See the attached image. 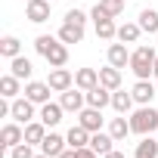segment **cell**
<instances>
[{
	"instance_id": "26",
	"label": "cell",
	"mask_w": 158,
	"mask_h": 158,
	"mask_svg": "<svg viewBox=\"0 0 158 158\" xmlns=\"http://www.w3.org/2000/svg\"><path fill=\"white\" fill-rule=\"evenodd\" d=\"M59 40H62V44H81V40H84V28L65 22V25L59 28Z\"/></svg>"
},
{
	"instance_id": "2",
	"label": "cell",
	"mask_w": 158,
	"mask_h": 158,
	"mask_svg": "<svg viewBox=\"0 0 158 158\" xmlns=\"http://www.w3.org/2000/svg\"><path fill=\"white\" fill-rule=\"evenodd\" d=\"M155 50L152 47H136L133 53H130V68H133V74L139 77V81H149V74L155 71Z\"/></svg>"
},
{
	"instance_id": "32",
	"label": "cell",
	"mask_w": 158,
	"mask_h": 158,
	"mask_svg": "<svg viewBox=\"0 0 158 158\" xmlns=\"http://www.w3.org/2000/svg\"><path fill=\"white\" fill-rule=\"evenodd\" d=\"M10 158H34L31 143H19V146H13V149H10Z\"/></svg>"
},
{
	"instance_id": "33",
	"label": "cell",
	"mask_w": 158,
	"mask_h": 158,
	"mask_svg": "<svg viewBox=\"0 0 158 158\" xmlns=\"http://www.w3.org/2000/svg\"><path fill=\"white\" fill-rule=\"evenodd\" d=\"M65 22H68V25H81V28H84L87 13H84V10H68V13H65Z\"/></svg>"
},
{
	"instance_id": "24",
	"label": "cell",
	"mask_w": 158,
	"mask_h": 158,
	"mask_svg": "<svg viewBox=\"0 0 158 158\" xmlns=\"http://www.w3.org/2000/svg\"><path fill=\"white\" fill-rule=\"evenodd\" d=\"M99 84L109 87V90H118V87H121V68H115V65L99 68Z\"/></svg>"
},
{
	"instance_id": "18",
	"label": "cell",
	"mask_w": 158,
	"mask_h": 158,
	"mask_svg": "<svg viewBox=\"0 0 158 158\" xmlns=\"http://www.w3.org/2000/svg\"><path fill=\"white\" fill-rule=\"evenodd\" d=\"M31 71H34L31 59H25V56H16V59H10V74H16L19 81H28V77H31Z\"/></svg>"
},
{
	"instance_id": "29",
	"label": "cell",
	"mask_w": 158,
	"mask_h": 158,
	"mask_svg": "<svg viewBox=\"0 0 158 158\" xmlns=\"http://www.w3.org/2000/svg\"><path fill=\"white\" fill-rule=\"evenodd\" d=\"M0 53H3L6 59H16V56H22V44H19V37L6 34L3 40H0Z\"/></svg>"
},
{
	"instance_id": "21",
	"label": "cell",
	"mask_w": 158,
	"mask_h": 158,
	"mask_svg": "<svg viewBox=\"0 0 158 158\" xmlns=\"http://www.w3.org/2000/svg\"><path fill=\"white\" fill-rule=\"evenodd\" d=\"M112 109H115L118 115L130 112V109H133V93H124L121 87H118V90H112Z\"/></svg>"
},
{
	"instance_id": "12",
	"label": "cell",
	"mask_w": 158,
	"mask_h": 158,
	"mask_svg": "<svg viewBox=\"0 0 158 158\" xmlns=\"http://www.w3.org/2000/svg\"><path fill=\"white\" fill-rule=\"evenodd\" d=\"M0 139H3V146H6V149H13V146L25 143V130H22V124H19V121L3 124V130H0Z\"/></svg>"
},
{
	"instance_id": "20",
	"label": "cell",
	"mask_w": 158,
	"mask_h": 158,
	"mask_svg": "<svg viewBox=\"0 0 158 158\" xmlns=\"http://www.w3.org/2000/svg\"><path fill=\"white\" fill-rule=\"evenodd\" d=\"M109 65H115V68L130 65V53H127L124 44H112V47H109Z\"/></svg>"
},
{
	"instance_id": "10",
	"label": "cell",
	"mask_w": 158,
	"mask_h": 158,
	"mask_svg": "<svg viewBox=\"0 0 158 158\" xmlns=\"http://www.w3.org/2000/svg\"><path fill=\"white\" fill-rule=\"evenodd\" d=\"M65 146H68V139H65V136H59V133H47V136H44V143H40V152H44V155H50V158H59V155L65 152Z\"/></svg>"
},
{
	"instance_id": "27",
	"label": "cell",
	"mask_w": 158,
	"mask_h": 158,
	"mask_svg": "<svg viewBox=\"0 0 158 158\" xmlns=\"http://www.w3.org/2000/svg\"><path fill=\"white\" fill-rule=\"evenodd\" d=\"M139 34H143L139 22H136V25H133V22H124V25L118 28V40H121V44H136V40H139Z\"/></svg>"
},
{
	"instance_id": "16",
	"label": "cell",
	"mask_w": 158,
	"mask_h": 158,
	"mask_svg": "<svg viewBox=\"0 0 158 158\" xmlns=\"http://www.w3.org/2000/svg\"><path fill=\"white\" fill-rule=\"evenodd\" d=\"M112 143H115V136H112V133H102V130H96V133L90 136V149H93L99 158H102V155H109V152L115 149Z\"/></svg>"
},
{
	"instance_id": "31",
	"label": "cell",
	"mask_w": 158,
	"mask_h": 158,
	"mask_svg": "<svg viewBox=\"0 0 158 158\" xmlns=\"http://www.w3.org/2000/svg\"><path fill=\"white\" fill-rule=\"evenodd\" d=\"M99 6H102L109 16H121V13H124V0H99Z\"/></svg>"
},
{
	"instance_id": "15",
	"label": "cell",
	"mask_w": 158,
	"mask_h": 158,
	"mask_svg": "<svg viewBox=\"0 0 158 158\" xmlns=\"http://www.w3.org/2000/svg\"><path fill=\"white\" fill-rule=\"evenodd\" d=\"M62 102H44L40 106V121L47 124V127H56L59 121H62Z\"/></svg>"
},
{
	"instance_id": "36",
	"label": "cell",
	"mask_w": 158,
	"mask_h": 158,
	"mask_svg": "<svg viewBox=\"0 0 158 158\" xmlns=\"http://www.w3.org/2000/svg\"><path fill=\"white\" fill-rule=\"evenodd\" d=\"M102 158H124V152H118V149H112L109 155H102Z\"/></svg>"
},
{
	"instance_id": "3",
	"label": "cell",
	"mask_w": 158,
	"mask_h": 158,
	"mask_svg": "<svg viewBox=\"0 0 158 158\" xmlns=\"http://www.w3.org/2000/svg\"><path fill=\"white\" fill-rule=\"evenodd\" d=\"M130 127H133V133L149 136L152 130H158V112H155L152 106H139V109L130 115Z\"/></svg>"
},
{
	"instance_id": "25",
	"label": "cell",
	"mask_w": 158,
	"mask_h": 158,
	"mask_svg": "<svg viewBox=\"0 0 158 158\" xmlns=\"http://www.w3.org/2000/svg\"><path fill=\"white\" fill-rule=\"evenodd\" d=\"M44 136H47V124L44 121H28L25 124V143H44Z\"/></svg>"
},
{
	"instance_id": "34",
	"label": "cell",
	"mask_w": 158,
	"mask_h": 158,
	"mask_svg": "<svg viewBox=\"0 0 158 158\" xmlns=\"http://www.w3.org/2000/svg\"><path fill=\"white\" fill-rule=\"evenodd\" d=\"M77 158H99V155H96L90 146H84V149H77Z\"/></svg>"
},
{
	"instance_id": "4",
	"label": "cell",
	"mask_w": 158,
	"mask_h": 158,
	"mask_svg": "<svg viewBox=\"0 0 158 158\" xmlns=\"http://www.w3.org/2000/svg\"><path fill=\"white\" fill-rule=\"evenodd\" d=\"M90 19H93V25H96V34H99L102 40H112V37H118V28H115V16H109V13H106L99 3L93 6Z\"/></svg>"
},
{
	"instance_id": "17",
	"label": "cell",
	"mask_w": 158,
	"mask_h": 158,
	"mask_svg": "<svg viewBox=\"0 0 158 158\" xmlns=\"http://www.w3.org/2000/svg\"><path fill=\"white\" fill-rule=\"evenodd\" d=\"M90 136H93V133H90L87 127L74 124V127L68 130V136H65V139H68V146H71V149H84V146H90Z\"/></svg>"
},
{
	"instance_id": "14",
	"label": "cell",
	"mask_w": 158,
	"mask_h": 158,
	"mask_svg": "<svg viewBox=\"0 0 158 158\" xmlns=\"http://www.w3.org/2000/svg\"><path fill=\"white\" fill-rule=\"evenodd\" d=\"M59 102H62V109H65V112H81V109H84V102H87V93H77V90L71 87V90H65V93L59 96Z\"/></svg>"
},
{
	"instance_id": "37",
	"label": "cell",
	"mask_w": 158,
	"mask_h": 158,
	"mask_svg": "<svg viewBox=\"0 0 158 158\" xmlns=\"http://www.w3.org/2000/svg\"><path fill=\"white\" fill-rule=\"evenodd\" d=\"M152 74H155V77H158V59H155V71H152Z\"/></svg>"
},
{
	"instance_id": "6",
	"label": "cell",
	"mask_w": 158,
	"mask_h": 158,
	"mask_svg": "<svg viewBox=\"0 0 158 158\" xmlns=\"http://www.w3.org/2000/svg\"><path fill=\"white\" fill-rule=\"evenodd\" d=\"M50 84L47 81H28L25 84V96L34 102V106H44V102H50Z\"/></svg>"
},
{
	"instance_id": "38",
	"label": "cell",
	"mask_w": 158,
	"mask_h": 158,
	"mask_svg": "<svg viewBox=\"0 0 158 158\" xmlns=\"http://www.w3.org/2000/svg\"><path fill=\"white\" fill-rule=\"evenodd\" d=\"M34 158H50V155H44V152H40V155H34Z\"/></svg>"
},
{
	"instance_id": "19",
	"label": "cell",
	"mask_w": 158,
	"mask_h": 158,
	"mask_svg": "<svg viewBox=\"0 0 158 158\" xmlns=\"http://www.w3.org/2000/svg\"><path fill=\"white\" fill-rule=\"evenodd\" d=\"M130 93H133V102H139V106H152V96H155V87H152L149 81H136Z\"/></svg>"
},
{
	"instance_id": "28",
	"label": "cell",
	"mask_w": 158,
	"mask_h": 158,
	"mask_svg": "<svg viewBox=\"0 0 158 158\" xmlns=\"http://www.w3.org/2000/svg\"><path fill=\"white\" fill-rule=\"evenodd\" d=\"M16 93H19V77L16 74H3L0 77V96L3 99H16Z\"/></svg>"
},
{
	"instance_id": "22",
	"label": "cell",
	"mask_w": 158,
	"mask_h": 158,
	"mask_svg": "<svg viewBox=\"0 0 158 158\" xmlns=\"http://www.w3.org/2000/svg\"><path fill=\"white\" fill-rule=\"evenodd\" d=\"M109 133L115 136V143H121L127 133H133V127H130V118H124V115H121V118H112V121H109Z\"/></svg>"
},
{
	"instance_id": "23",
	"label": "cell",
	"mask_w": 158,
	"mask_h": 158,
	"mask_svg": "<svg viewBox=\"0 0 158 158\" xmlns=\"http://www.w3.org/2000/svg\"><path fill=\"white\" fill-rule=\"evenodd\" d=\"M133 158H158V143L152 139V133H149V136H143V139L136 143Z\"/></svg>"
},
{
	"instance_id": "1",
	"label": "cell",
	"mask_w": 158,
	"mask_h": 158,
	"mask_svg": "<svg viewBox=\"0 0 158 158\" xmlns=\"http://www.w3.org/2000/svg\"><path fill=\"white\" fill-rule=\"evenodd\" d=\"M34 50L53 65V68H62L65 62H68V47L62 44V40H56V37H50V34H40L37 40H34Z\"/></svg>"
},
{
	"instance_id": "9",
	"label": "cell",
	"mask_w": 158,
	"mask_h": 158,
	"mask_svg": "<svg viewBox=\"0 0 158 158\" xmlns=\"http://www.w3.org/2000/svg\"><path fill=\"white\" fill-rule=\"evenodd\" d=\"M25 16H28V22H34V25L47 22V19H50V0H28Z\"/></svg>"
},
{
	"instance_id": "30",
	"label": "cell",
	"mask_w": 158,
	"mask_h": 158,
	"mask_svg": "<svg viewBox=\"0 0 158 158\" xmlns=\"http://www.w3.org/2000/svg\"><path fill=\"white\" fill-rule=\"evenodd\" d=\"M139 28L149 31V34H155V31H158V13H155V10H143V13H139Z\"/></svg>"
},
{
	"instance_id": "13",
	"label": "cell",
	"mask_w": 158,
	"mask_h": 158,
	"mask_svg": "<svg viewBox=\"0 0 158 158\" xmlns=\"http://www.w3.org/2000/svg\"><path fill=\"white\" fill-rule=\"evenodd\" d=\"M87 106H93V109H106V106H112V90L102 87V84H96L93 90H87Z\"/></svg>"
},
{
	"instance_id": "7",
	"label": "cell",
	"mask_w": 158,
	"mask_h": 158,
	"mask_svg": "<svg viewBox=\"0 0 158 158\" xmlns=\"http://www.w3.org/2000/svg\"><path fill=\"white\" fill-rule=\"evenodd\" d=\"M47 84H50L56 93H65V90H71V84H74V74H71L68 68H53L50 77H47Z\"/></svg>"
},
{
	"instance_id": "11",
	"label": "cell",
	"mask_w": 158,
	"mask_h": 158,
	"mask_svg": "<svg viewBox=\"0 0 158 158\" xmlns=\"http://www.w3.org/2000/svg\"><path fill=\"white\" fill-rule=\"evenodd\" d=\"M96 84H99V71H96V68H77V71H74V87H77V90L87 93V90H93Z\"/></svg>"
},
{
	"instance_id": "35",
	"label": "cell",
	"mask_w": 158,
	"mask_h": 158,
	"mask_svg": "<svg viewBox=\"0 0 158 158\" xmlns=\"http://www.w3.org/2000/svg\"><path fill=\"white\" fill-rule=\"evenodd\" d=\"M59 158H77V149H71V146H68V149H65Z\"/></svg>"
},
{
	"instance_id": "5",
	"label": "cell",
	"mask_w": 158,
	"mask_h": 158,
	"mask_svg": "<svg viewBox=\"0 0 158 158\" xmlns=\"http://www.w3.org/2000/svg\"><path fill=\"white\" fill-rule=\"evenodd\" d=\"M77 124H81V127H87L90 133L102 130V109H93V106L81 109V112H77Z\"/></svg>"
},
{
	"instance_id": "8",
	"label": "cell",
	"mask_w": 158,
	"mask_h": 158,
	"mask_svg": "<svg viewBox=\"0 0 158 158\" xmlns=\"http://www.w3.org/2000/svg\"><path fill=\"white\" fill-rule=\"evenodd\" d=\"M10 118L19 121V124H28L34 118V102L25 96V99H13V109H10Z\"/></svg>"
}]
</instances>
